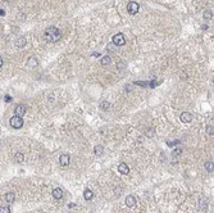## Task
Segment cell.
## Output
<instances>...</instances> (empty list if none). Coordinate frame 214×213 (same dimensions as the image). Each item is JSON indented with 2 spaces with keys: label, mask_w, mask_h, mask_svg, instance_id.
I'll return each mask as SVG.
<instances>
[{
  "label": "cell",
  "mask_w": 214,
  "mask_h": 213,
  "mask_svg": "<svg viewBox=\"0 0 214 213\" xmlns=\"http://www.w3.org/2000/svg\"><path fill=\"white\" fill-rule=\"evenodd\" d=\"M60 36H62L60 31L58 30L57 27H54V26L48 27L46 30H45V32H44L45 40L49 41V42H57L58 40H60Z\"/></svg>",
  "instance_id": "6da1fadb"
},
{
  "label": "cell",
  "mask_w": 214,
  "mask_h": 213,
  "mask_svg": "<svg viewBox=\"0 0 214 213\" xmlns=\"http://www.w3.org/2000/svg\"><path fill=\"white\" fill-rule=\"evenodd\" d=\"M9 123H11V126L13 128H21L22 126H23V119H22V117H17V115H14V117L11 118Z\"/></svg>",
  "instance_id": "7a4b0ae2"
},
{
  "label": "cell",
  "mask_w": 214,
  "mask_h": 213,
  "mask_svg": "<svg viewBox=\"0 0 214 213\" xmlns=\"http://www.w3.org/2000/svg\"><path fill=\"white\" fill-rule=\"evenodd\" d=\"M16 45L18 46V48H23L24 45H27V38L26 37H18L17 38V41H16Z\"/></svg>",
  "instance_id": "7c38bea8"
},
{
  "label": "cell",
  "mask_w": 214,
  "mask_h": 213,
  "mask_svg": "<svg viewBox=\"0 0 214 213\" xmlns=\"http://www.w3.org/2000/svg\"><path fill=\"white\" fill-rule=\"evenodd\" d=\"M199 208L201 210H206V208H208V199L206 198H203V199L199 200Z\"/></svg>",
  "instance_id": "8fae6325"
},
{
  "label": "cell",
  "mask_w": 214,
  "mask_h": 213,
  "mask_svg": "<svg viewBox=\"0 0 214 213\" xmlns=\"http://www.w3.org/2000/svg\"><path fill=\"white\" fill-rule=\"evenodd\" d=\"M109 107H110V104H109L108 102H101L100 103V109L101 110H108Z\"/></svg>",
  "instance_id": "ffe728a7"
},
{
  "label": "cell",
  "mask_w": 214,
  "mask_h": 213,
  "mask_svg": "<svg viewBox=\"0 0 214 213\" xmlns=\"http://www.w3.org/2000/svg\"><path fill=\"white\" fill-rule=\"evenodd\" d=\"M94 151H95L96 155H101V154L104 153V148L101 145H96L95 149H94Z\"/></svg>",
  "instance_id": "ac0fdd59"
},
{
  "label": "cell",
  "mask_w": 214,
  "mask_h": 213,
  "mask_svg": "<svg viewBox=\"0 0 214 213\" xmlns=\"http://www.w3.org/2000/svg\"><path fill=\"white\" fill-rule=\"evenodd\" d=\"M204 18H205V19H211V18H213V12H211V10H206V12L204 13Z\"/></svg>",
  "instance_id": "7402d4cb"
},
{
  "label": "cell",
  "mask_w": 214,
  "mask_h": 213,
  "mask_svg": "<svg viewBox=\"0 0 214 213\" xmlns=\"http://www.w3.org/2000/svg\"><path fill=\"white\" fill-rule=\"evenodd\" d=\"M1 66H3V59H1V56H0V68H1Z\"/></svg>",
  "instance_id": "484cf974"
},
{
  "label": "cell",
  "mask_w": 214,
  "mask_h": 213,
  "mask_svg": "<svg viewBox=\"0 0 214 213\" xmlns=\"http://www.w3.org/2000/svg\"><path fill=\"white\" fill-rule=\"evenodd\" d=\"M14 159H16V162H18V163H23L24 162V155L21 153H17L16 155H14Z\"/></svg>",
  "instance_id": "e0dca14e"
},
{
  "label": "cell",
  "mask_w": 214,
  "mask_h": 213,
  "mask_svg": "<svg viewBox=\"0 0 214 213\" xmlns=\"http://www.w3.org/2000/svg\"><path fill=\"white\" fill-rule=\"evenodd\" d=\"M4 100H5V102H7V103H9V102H12V98H11V96H9V95H7V96H5V98H4Z\"/></svg>",
  "instance_id": "d4e9b609"
},
{
  "label": "cell",
  "mask_w": 214,
  "mask_h": 213,
  "mask_svg": "<svg viewBox=\"0 0 214 213\" xmlns=\"http://www.w3.org/2000/svg\"><path fill=\"white\" fill-rule=\"evenodd\" d=\"M113 44L117 46H122L126 44V38H124L123 33H117L113 36Z\"/></svg>",
  "instance_id": "277c9868"
},
{
  "label": "cell",
  "mask_w": 214,
  "mask_h": 213,
  "mask_svg": "<svg viewBox=\"0 0 214 213\" xmlns=\"http://www.w3.org/2000/svg\"><path fill=\"white\" fill-rule=\"evenodd\" d=\"M180 119H181V122H183V123H188L192 121V114L188 112H183V113H181Z\"/></svg>",
  "instance_id": "5b68a950"
},
{
  "label": "cell",
  "mask_w": 214,
  "mask_h": 213,
  "mask_svg": "<svg viewBox=\"0 0 214 213\" xmlns=\"http://www.w3.org/2000/svg\"><path fill=\"white\" fill-rule=\"evenodd\" d=\"M135 204H136V198L133 195H128L126 198V205L131 208V207H135Z\"/></svg>",
  "instance_id": "30bf717a"
},
{
  "label": "cell",
  "mask_w": 214,
  "mask_h": 213,
  "mask_svg": "<svg viewBox=\"0 0 214 213\" xmlns=\"http://www.w3.org/2000/svg\"><path fill=\"white\" fill-rule=\"evenodd\" d=\"M118 171L121 172L122 175H128V173H129V167L127 166L126 163H119V166H118Z\"/></svg>",
  "instance_id": "9c48e42d"
},
{
  "label": "cell",
  "mask_w": 214,
  "mask_h": 213,
  "mask_svg": "<svg viewBox=\"0 0 214 213\" xmlns=\"http://www.w3.org/2000/svg\"><path fill=\"white\" fill-rule=\"evenodd\" d=\"M14 199H16V195H14V192H7L5 200L9 203V204H12V203L14 202Z\"/></svg>",
  "instance_id": "9a60e30c"
},
{
  "label": "cell",
  "mask_w": 214,
  "mask_h": 213,
  "mask_svg": "<svg viewBox=\"0 0 214 213\" xmlns=\"http://www.w3.org/2000/svg\"><path fill=\"white\" fill-rule=\"evenodd\" d=\"M181 154H182V149H181V148H176L174 150L172 151V157H173V158H177V157H180Z\"/></svg>",
  "instance_id": "d6986e66"
},
{
  "label": "cell",
  "mask_w": 214,
  "mask_h": 213,
  "mask_svg": "<svg viewBox=\"0 0 214 213\" xmlns=\"http://www.w3.org/2000/svg\"><path fill=\"white\" fill-rule=\"evenodd\" d=\"M37 64H39V60H37L35 56H31V58L27 60V66H30L31 68H34V67H36Z\"/></svg>",
  "instance_id": "4fadbf2b"
},
{
  "label": "cell",
  "mask_w": 214,
  "mask_h": 213,
  "mask_svg": "<svg viewBox=\"0 0 214 213\" xmlns=\"http://www.w3.org/2000/svg\"><path fill=\"white\" fill-rule=\"evenodd\" d=\"M139 10H140V7L136 1H129L128 4H127V12H128L129 14L135 15V14H137Z\"/></svg>",
  "instance_id": "3957f363"
},
{
  "label": "cell",
  "mask_w": 214,
  "mask_h": 213,
  "mask_svg": "<svg viewBox=\"0 0 214 213\" xmlns=\"http://www.w3.org/2000/svg\"><path fill=\"white\" fill-rule=\"evenodd\" d=\"M214 130H213V126H206V133L208 135H213Z\"/></svg>",
  "instance_id": "cb8c5ba5"
},
{
  "label": "cell",
  "mask_w": 214,
  "mask_h": 213,
  "mask_svg": "<svg viewBox=\"0 0 214 213\" xmlns=\"http://www.w3.org/2000/svg\"><path fill=\"white\" fill-rule=\"evenodd\" d=\"M14 113H16L17 117H23L24 113H26V107H24V105H22V104L17 105L16 109H14Z\"/></svg>",
  "instance_id": "52a82bcc"
},
{
  "label": "cell",
  "mask_w": 214,
  "mask_h": 213,
  "mask_svg": "<svg viewBox=\"0 0 214 213\" xmlns=\"http://www.w3.org/2000/svg\"><path fill=\"white\" fill-rule=\"evenodd\" d=\"M0 15H4V10L3 9H0Z\"/></svg>",
  "instance_id": "4316f807"
},
{
  "label": "cell",
  "mask_w": 214,
  "mask_h": 213,
  "mask_svg": "<svg viewBox=\"0 0 214 213\" xmlns=\"http://www.w3.org/2000/svg\"><path fill=\"white\" fill-rule=\"evenodd\" d=\"M52 194H53V198H54V199L59 200L63 198V190L60 189V187H55V189H53Z\"/></svg>",
  "instance_id": "ba28073f"
},
{
  "label": "cell",
  "mask_w": 214,
  "mask_h": 213,
  "mask_svg": "<svg viewBox=\"0 0 214 213\" xmlns=\"http://www.w3.org/2000/svg\"><path fill=\"white\" fill-rule=\"evenodd\" d=\"M205 168H206V171H208V172H213V162H211V161L206 162V163H205Z\"/></svg>",
  "instance_id": "44dd1931"
},
{
  "label": "cell",
  "mask_w": 214,
  "mask_h": 213,
  "mask_svg": "<svg viewBox=\"0 0 214 213\" xmlns=\"http://www.w3.org/2000/svg\"><path fill=\"white\" fill-rule=\"evenodd\" d=\"M0 213H11V209L8 207H0Z\"/></svg>",
  "instance_id": "603a6c76"
},
{
  "label": "cell",
  "mask_w": 214,
  "mask_h": 213,
  "mask_svg": "<svg viewBox=\"0 0 214 213\" xmlns=\"http://www.w3.org/2000/svg\"><path fill=\"white\" fill-rule=\"evenodd\" d=\"M110 62H112L110 56H109V55H105V56H103V58H101L100 63H101V66H108Z\"/></svg>",
  "instance_id": "2e32d148"
},
{
  "label": "cell",
  "mask_w": 214,
  "mask_h": 213,
  "mask_svg": "<svg viewBox=\"0 0 214 213\" xmlns=\"http://www.w3.org/2000/svg\"><path fill=\"white\" fill-rule=\"evenodd\" d=\"M83 198H85L86 200H91L94 198V192L91 191L90 189H86L85 191H83Z\"/></svg>",
  "instance_id": "5bb4252c"
},
{
  "label": "cell",
  "mask_w": 214,
  "mask_h": 213,
  "mask_svg": "<svg viewBox=\"0 0 214 213\" xmlns=\"http://www.w3.org/2000/svg\"><path fill=\"white\" fill-rule=\"evenodd\" d=\"M69 162H71V157L68 155V154H63V155H60L59 163H60V166H62V167H67L68 164H69Z\"/></svg>",
  "instance_id": "8992f818"
}]
</instances>
